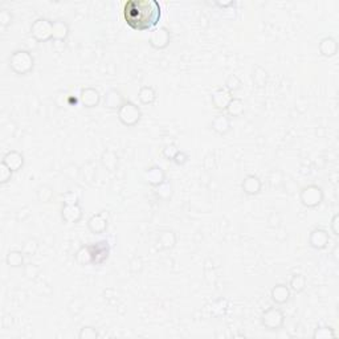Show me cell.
Instances as JSON below:
<instances>
[{
	"mask_svg": "<svg viewBox=\"0 0 339 339\" xmlns=\"http://www.w3.org/2000/svg\"><path fill=\"white\" fill-rule=\"evenodd\" d=\"M161 5L157 0H130L124 7L125 21L134 31H153L161 20Z\"/></svg>",
	"mask_w": 339,
	"mask_h": 339,
	"instance_id": "obj_1",
	"label": "cell"
},
{
	"mask_svg": "<svg viewBox=\"0 0 339 339\" xmlns=\"http://www.w3.org/2000/svg\"><path fill=\"white\" fill-rule=\"evenodd\" d=\"M33 66H35V58L28 50H15L9 57V68L16 75H28L33 69Z\"/></svg>",
	"mask_w": 339,
	"mask_h": 339,
	"instance_id": "obj_2",
	"label": "cell"
},
{
	"mask_svg": "<svg viewBox=\"0 0 339 339\" xmlns=\"http://www.w3.org/2000/svg\"><path fill=\"white\" fill-rule=\"evenodd\" d=\"M117 113H118V120H120L121 124L127 126V127L135 126L142 118L141 109L131 101H125L124 105L121 106Z\"/></svg>",
	"mask_w": 339,
	"mask_h": 339,
	"instance_id": "obj_3",
	"label": "cell"
},
{
	"mask_svg": "<svg viewBox=\"0 0 339 339\" xmlns=\"http://www.w3.org/2000/svg\"><path fill=\"white\" fill-rule=\"evenodd\" d=\"M31 35L39 42L53 40V21L48 19H38L31 25Z\"/></svg>",
	"mask_w": 339,
	"mask_h": 339,
	"instance_id": "obj_4",
	"label": "cell"
},
{
	"mask_svg": "<svg viewBox=\"0 0 339 339\" xmlns=\"http://www.w3.org/2000/svg\"><path fill=\"white\" fill-rule=\"evenodd\" d=\"M284 322H285V315L278 307H269L261 315V323L268 330H280L284 326Z\"/></svg>",
	"mask_w": 339,
	"mask_h": 339,
	"instance_id": "obj_5",
	"label": "cell"
},
{
	"mask_svg": "<svg viewBox=\"0 0 339 339\" xmlns=\"http://www.w3.org/2000/svg\"><path fill=\"white\" fill-rule=\"evenodd\" d=\"M299 200L307 208L318 207L319 204L323 202V191L319 186L310 184V186L302 188L299 194Z\"/></svg>",
	"mask_w": 339,
	"mask_h": 339,
	"instance_id": "obj_6",
	"label": "cell"
},
{
	"mask_svg": "<svg viewBox=\"0 0 339 339\" xmlns=\"http://www.w3.org/2000/svg\"><path fill=\"white\" fill-rule=\"evenodd\" d=\"M170 31L166 27H159L151 31L150 33V45L155 49H166L170 45Z\"/></svg>",
	"mask_w": 339,
	"mask_h": 339,
	"instance_id": "obj_7",
	"label": "cell"
},
{
	"mask_svg": "<svg viewBox=\"0 0 339 339\" xmlns=\"http://www.w3.org/2000/svg\"><path fill=\"white\" fill-rule=\"evenodd\" d=\"M91 252V264L101 265L109 258L110 254V245L108 240H102L90 245Z\"/></svg>",
	"mask_w": 339,
	"mask_h": 339,
	"instance_id": "obj_8",
	"label": "cell"
},
{
	"mask_svg": "<svg viewBox=\"0 0 339 339\" xmlns=\"http://www.w3.org/2000/svg\"><path fill=\"white\" fill-rule=\"evenodd\" d=\"M109 227V215L108 212L101 211L98 213H95L87 220V228L91 233L94 235H101L104 233Z\"/></svg>",
	"mask_w": 339,
	"mask_h": 339,
	"instance_id": "obj_9",
	"label": "cell"
},
{
	"mask_svg": "<svg viewBox=\"0 0 339 339\" xmlns=\"http://www.w3.org/2000/svg\"><path fill=\"white\" fill-rule=\"evenodd\" d=\"M329 241H330L329 232L326 229H322V228H315L309 236V244H310L311 248L317 249V251H322V249L326 248Z\"/></svg>",
	"mask_w": 339,
	"mask_h": 339,
	"instance_id": "obj_10",
	"label": "cell"
},
{
	"mask_svg": "<svg viewBox=\"0 0 339 339\" xmlns=\"http://www.w3.org/2000/svg\"><path fill=\"white\" fill-rule=\"evenodd\" d=\"M61 216L65 223L76 224L79 223L81 217H83V210L80 207L79 203H76V204H64Z\"/></svg>",
	"mask_w": 339,
	"mask_h": 339,
	"instance_id": "obj_11",
	"label": "cell"
},
{
	"mask_svg": "<svg viewBox=\"0 0 339 339\" xmlns=\"http://www.w3.org/2000/svg\"><path fill=\"white\" fill-rule=\"evenodd\" d=\"M233 98V95L229 90H227L225 87H220L217 90H215L212 93V104L215 106L217 110H221L224 112L227 109L228 104L231 102V99Z\"/></svg>",
	"mask_w": 339,
	"mask_h": 339,
	"instance_id": "obj_12",
	"label": "cell"
},
{
	"mask_svg": "<svg viewBox=\"0 0 339 339\" xmlns=\"http://www.w3.org/2000/svg\"><path fill=\"white\" fill-rule=\"evenodd\" d=\"M102 101H104L105 108L110 109V110H117V112H118L126 99L124 98V95L121 94L120 90H117V89H110V90L105 93Z\"/></svg>",
	"mask_w": 339,
	"mask_h": 339,
	"instance_id": "obj_13",
	"label": "cell"
},
{
	"mask_svg": "<svg viewBox=\"0 0 339 339\" xmlns=\"http://www.w3.org/2000/svg\"><path fill=\"white\" fill-rule=\"evenodd\" d=\"M80 101L85 108H95L101 102V94L94 87H85L80 93Z\"/></svg>",
	"mask_w": 339,
	"mask_h": 339,
	"instance_id": "obj_14",
	"label": "cell"
},
{
	"mask_svg": "<svg viewBox=\"0 0 339 339\" xmlns=\"http://www.w3.org/2000/svg\"><path fill=\"white\" fill-rule=\"evenodd\" d=\"M290 296H292V290L289 289V286L284 285V284H277L270 290L272 301L277 305H284L286 302H289Z\"/></svg>",
	"mask_w": 339,
	"mask_h": 339,
	"instance_id": "obj_15",
	"label": "cell"
},
{
	"mask_svg": "<svg viewBox=\"0 0 339 339\" xmlns=\"http://www.w3.org/2000/svg\"><path fill=\"white\" fill-rule=\"evenodd\" d=\"M211 127L212 130L215 132H217L219 135H227L232 128L231 118H229L227 114H217V116L212 120Z\"/></svg>",
	"mask_w": 339,
	"mask_h": 339,
	"instance_id": "obj_16",
	"label": "cell"
},
{
	"mask_svg": "<svg viewBox=\"0 0 339 339\" xmlns=\"http://www.w3.org/2000/svg\"><path fill=\"white\" fill-rule=\"evenodd\" d=\"M146 182L149 183L151 187H157L166 182V174L162 167L159 166H153L145 172Z\"/></svg>",
	"mask_w": 339,
	"mask_h": 339,
	"instance_id": "obj_17",
	"label": "cell"
},
{
	"mask_svg": "<svg viewBox=\"0 0 339 339\" xmlns=\"http://www.w3.org/2000/svg\"><path fill=\"white\" fill-rule=\"evenodd\" d=\"M1 162L8 166L13 172H16V171L21 170V167L24 166V157H23V154L16 151V150H11V151H8L3 157V161Z\"/></svg>",
	"mask_w": 339,
	"mask_h": 339,
	"instance_id": "obj_18",
	"label": "cell"
},
{
	"mask_svg": "<svg viewBox=\"0 0 339 339\" xmlns=\"http://www.w3.org/2000/svg\"><path fill=\"white\" fill-rule=\"evenodd\" d=\"M243 191H244L247 195H251V196H254V195L260 194L261 188H262V183H261L260 178L256 176V175H247L243 180Z\"/></svg>",
	"mask_w": 339,
	"mask_h": 339,
	"instance_id": "obj_19",
	"label": "cell"
},
{
	"mask_svg": "<svg viewBox=\"0 0 339 339\" xmlns=\"http://www.w3.org/2000/svg\"><path fill=\"white\" fill-rule=\"evenodd\" d=\"M319 53L322 54L323 57H334L335 54L338 53V42L333 38H323L319 42Z\"/></svg>",
	"mask_w": 339,
	"mask_h": 339,
	"instance_id": "obj_20",
	"label": "cell"
},
{
	"mask_svg": "<svg viewBox=\"0 0 339 339\" xmlns=\"http://www.w3.org/2000/svg\"><path fill=\"white\" fill-rule=\"evenodd\" d=\"M176 244V235L172 231H162L158 236V247L161 249H172Z\"/></svg>",
	"mask_w": 339,
	"mask_h": 339,
	"instance_id": "obj_21",
	"label": "cell"
},
{
	"mask_svg": "<svg viewBox=\"0 0 339 339\" xmlns=\"http://www.w3.org/2000/svg\"><path fill=\"white\" fill-rule=\"evenodd\" d=\"M244 101L240 98H235V97L231 99V102L228 104L227 109H225L228 117H241L244 114Z\"/></svg>",
	"mask_w": 339,
	"mask_h": 339,
	"instance_id": "obj_22",
	"label": "cell"
},
{
	"mask_svg": "<svg viewBox=\"0 0 339 339\" xmlns=\"http://www.w3.org/2000/svg\"><path fill=\"white\" fill-rule=\"evenodd\" d=\"M24 253L23 251H9L7 257H5V262L9 265L11 268H23L24 264Z\"/></svg>",
	"mask_w": 339,
	"mask_h": 339,
	"instance_id": "obj_23",
	"label": "cell"
},
{
	"mask_svg": "<svg viewBox=\"0 0 339 339\" xmlns=\"http://www.w3.org/2000/svg\"><path fill=\"white\" fill-rule=\"evenodd\" d=\"M69 35V27L64 21H53V40L65 42Z\"/></svg>",
	"mask_w": 339,
	"mask_h": 339,
	"instance_id": "obj_24",
	"label": "cell"
},
{
	"mask_svg": "<svg viewBox=\"0 0 339 339\" xmlns=\"http://www.w3.org/2000/svg\"><path fill=\"white\" fill-rule=\"evenodd\" d=\"M138 98L143 105H153L157 99V93L151 86H142L138 91Z\"/></svg>",
	"mask_w": 339,
	"mask_h": 339,
	"instance_id": "obj_25",
	"label": "cell"
},
{
	"mask_svg": "<svg viewBox=\"0 0 339 339\" xmlns=\"http://www.w3.org/2000/svg\"><path fill=\"white\" fill-rule=\"evenodd\" d=\"M76 261L81 266H86L91 264V252L90 245H83L81 248L76 252Z\"/></svg>",
	"mask_w": 339,
	"mask_h": 339,
	"instance_id": "obj_26",
	"label": "cell"
},
{
	"mask_svg": "<svg viewBox=\"0 0 339 339\" xmlns=\"http://www.w3.org/2000/svg\"><path fill=\"white\" fill-rule=\"evenodd\" d=\"M306 277L303 274H294L289 281V289L294 293H301L306 288Z\"/></svg>",
	"mask_w": 339,
	"mask_h": 339,
	"instance_id": "obj_27",
	"label": "cell"
},
{
	"mask_svg": "<svg viewBox=\"0 0 339 339\" xmlns=\"http://www.w3.org/2000/svg\"><path fill=\"white\" fill-rule=\"evenodd\" d=\"M154 192L157 195V198L161 200H169L172 196V186H171V183L166 180L159 186L154 187Z\"/></svg>",
	"mask_w": 339,
	"mask_h": 339,
	"instance_id": "obj_28",
	"label": "cell"
},
{
	"mask_svg": "<svg viewBox=\"0 0 339 339\" xmlns=\"http://www.w3.org/2000/svg\"><path fill=\"white\" fill-rule=\"evenodd\" d=\"M313 338L314 339L337 338V333H335L334 329H333V327H330V326H319L314 330Z\"/></svg>",
	"mask_w": 339,
	"mask_h": 339,
	"instance_id": "obj_29",
	"label": "cell"
},
{
	"mask_svg": "<svg viewBox=\"0 0 339 339\" xmlns=\"http://www.w3.org/2000/svg\"><path fill=\"white\" fill-rule=\"evenodd\" d=\"M102 163L109 171H114L117 166H118V158L113 151H106L102 155Z\"/></svg>",
	"mask_w": 339,
	"mask_h": 339,
	"instance_id": "obj_30",
	"label": "cell"
},
{
	"mask_svg": "<svg viewBox=\"0 0 339 339\" xmlns=\"http://www.w3.org/2000/svg\"><path fill=\"white\" fill-rule=\"evenodd\" d=\"M241 85H243V83H241V80L239 79V76H236V75L228 76L227 81H225V89L231 91L232 94H233L235 91L240 90Z\"/></svg>",
	"mask_w": 339,
	"mask_h": 339,
	"instance_id": "obj_31",
	"label": "cell"
},
{
	"mask_svg": "<svg viewBox=\"0 0 339 339\" xmlns=\"http://www.w3.org/2000/svg\"><path fill=\"white\" fill-rule=\"evenodd\" d=\"M38 249L39 244L35 239H28V240L23 244V247H21V251H23V253H24L25 256H35L36 252H38Z\"/></svg>",
	"mask_w": 339,
	"mask_h": 339,
	"instance_id": "obj_32",
	"label": "cell"
},
{
	"mask_svg": "<svg viewBox=\"0 0 339 339\" xmlns=\"http://www.w3.org/2000/svg\"><path fill=\"white\" fill-rule=\"evenodd\" d=\"M253 81H254V84H256L258 87L264 86L265 84H266V81H268V75H266V72H265L261 66H257L256 69H254Z\"/></svg>",
	"mask_w": 339,
	"mask_h": 339,
	"instance_id": "obj_33",
	"label": "cell"
},
{
	"mask_svg": "<svg viewBox=\"0 0 339 339\" xmlns=\"http://www.w3.org/2000/svg\"><path fill=\"white\" fill-rule=\"evenodd\" d=\"M99 337L98 331L91 326H84L79 333L80 339H97Z\"/></svg>",
	"mask_w": 339,
	"mask_h": 339,
	"instance_id": "obj_34",
	"label": "cell"
},
{
	"mask_svg": "<svg viewBox=\"0 0 339 339\" xmlns=\"http://www.w3.org/2000/svg\"><path fill=\"white\" fill-rule=\"evenodd\" d=\"M12 175H13L12 170L9 169L8 166L5 165V163L1 162V165H0V183H1V184L8 183L9 180L12 179Z\"/></svg>",
	"mask_w": 339,
	"mask_h": 339,
	"instance_id": "obj_35",
	"label": "cell"
},
{
	"mask_svg": "<svg viewBox=\"0 0 339 339\" xmlns=\"http://www.w3.org/2000/svg\"><path fill=\"white\" fill-rule=\"evenodd\" d=\"M178 151H179L178 147L171 143V145H167L165 149H163V157H165L167 161H172Z\"/></svg>",
	"mask_w": 339,
	"mask_h": 339,
	"instance_id": "obj_36",
	"label": "cell"
},
{
	"mask_svg": "<svg viewBox=\"0 0 339 339\" xmlns=\"http://www.w3.org/2000/svg\"><path fill=\"white\" fill-rule=\"evenodd\" d=\"M12 20V13L9 12L8 9H1V11H0V24L3 25V27H7V25L11 24Z\"/></svg>",
	"mask_w": 339,
	"mask_h": 339,
	"instance_id": "obj_37",
	"label": "cell"
},
{
	"mask_svg": "<svg viewBox=\"0 0 339 339\" xmlns=\"http://www.w3.org/2000/svg\"><path fill=\"white\" fill-rule=\"evenodd\" d=\"M39 272H40V269H39L35 264H28L24 266V274L28 278H31V280L38 277Z\"/></svg>",
	"mask_w": 339,
	"mask_h": 339,
	"instance_id": "obj_38",
	"label": "cell"
},
{
	"mask_svg": "<svg viewBox=\"0 0 339 339\" xmlns=\"http://www.w3.org/2000/svg\"><path fill=\"white\" fill-rule=\"evenodd\" d=\"M188 159H190V157H188V154L184 153V151H180V150H179L178 153H176V155H175V157H174V159H172V162H174L175 165L183 166V165H186L187 162H188Z\"/></svg>",
	"mask_w": 339,
	"mask_h": 339,
	"instance_id": "obj_39",
	"label": "cell"
},
{
	"mask_svg": "<svg viewBox=\"0 0 339 339\" xmlns=\"http://www.w3.org/2000/svg\"><path fill=\"white\" fill-rule=\"evenodd\" d=\"M62 199H64V204H76V203H79V199L73 192H68V194L64 195Z\"/></svg>",
	"mask_w": 339,
	"mask_h": 339,
	"instance_id": "obj_40",
	"label": "cell"
},
{
	"mask_svg": "<svg viewBox=\"0 0 339 339\" xmlns=\"http://www.w3.org/2000/svg\"><path fill=\"white\" fill-rule=\"evenodd\" d=\"M338 221H339V215H338V213H337V215H334V217H333V220H331V224H330L331 232L334 233V236H338L339 235Z\"/></svg>",
	"mask_w": 339,
	"mask_h": 339,
	"instance_id": "obj_41",
	"label": "cell"
}]
</instances>
